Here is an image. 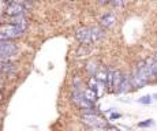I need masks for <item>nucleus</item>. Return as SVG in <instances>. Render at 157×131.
<instances>
[{
    "mask_svg": "<svg viewBox=\"0 0 157 131\" xmlns=\"http://www.w3.org/2000/svg\"><path fill=\"white\" fill-rule=\"evenodd\" d=\"M3 98H4V97H3V94H2V92H0V102L3 101Z\"/></svg>",
    "mask_w": 157,
    "mask_h": 131,
    "instance_id": "obj_24",
    "label": "nucleus"
},
{
    "mask_svg": "<svg viewBox=\"0 0 157 131\" xmlns=\"http://www.w3.org/2000/svg\"><path fill=\"white\" fill-rule=\"evenodd\" d=\"M98 68H100V64H98L96 60L89 62V63H87V66H86V71H87V74H89V75H94L96 72H97Z\"/></svg>",
    "mask_w": 157,
    "mask_h": 131,
    "instance_id": "obj_14",
    "label": "nucleus"
},
{
    "mask_svg": "<svg viewBox=\"0 0 157 131\" xmlns=\"http://www.w3.org/2000/svg\"><path fill=\"white\" fill-rule=\"evenodd\" d=\"M116 22H117V18L113 13H107L100 18V26L102 29H112L116 25Z\"/></svg>",
    "mask_w": 157,
    "mask_h": 131,
    "instance_id": "obj_8",
    "label": "nucleus"
},
{
    "mask_svg": "<svg viewBox=\"0 0 157 131\" xmlns=\"http://www.w3.org/2000/svg\"><path fill=\"white\" fill-rule=\"evenodd\" d=\"M123 77H124V74H123L120 70H113V79H112V93L116 92L117 86L120 85V82H122Z\"/></svg>",
    "mask_w": 157,
    "mask_h": 131,
    "instance_id": "obj_12",
    "label": "nucleus"
},
{
    "mask_svg": "<svg viewBox=\"0 0 157 131\" xmlns=\"http://www.w3.org/2000/svg\"><path fill=\"white\" fill-rule=\"evenodd\" d=\"M130 79H131V85H132V89L138 90V89H142L146 85H149V82L146 81L144 77H141L140 72L135 70V67L132 68V72L130 74Z\"/></svg>",
    "mask_w": 157,
    "mask_h": 131,
    "instance_id": "obj_7",
    "label": "nucleus"
},
{
    "mask_svg": "<svg viewBox=\"0 0 157 131\" xmlns=\"http://www.w3.org/2000/svg\"><path fill=\"white\" fill-rule=\"evenodd\" d=\"M107 72H108V68H105V67H101L100 66V68L97 70V72L94 74V77L97 78L98 81L105 82V81H107Z\"/></svg>",
    "mask_w": 157,
    "mask_h": 131,
    "instance_id": "obj_16",
    "label": "nucleus"
},
{
    "mask_svg": "<svg viewBox=\"0 0 157 131\" xmlns=\"http://www.w3.org/2000/svg\"><path fill=\"white\" fill-rule=\"evenodd\" d=\"M26 6L22 4V3H18V2H6L4 6V14L8 15V17H18V15H25L26 14Z\"/></svg>",
    "mask_w": 157,
    "mask_h": 131,
    "instance_id": "obj_5",
    "label": "nucleus"
},
{
    "mask_svg": "<svg viewBox=\"0 0 157 131\" xmlns=\"http://www.w3.org/2000/svg\"><path fill=\"white\" fill-rule=\"evenodd\" d=\"M72 83H74V89L82 90V79H81L79 77H75L74 81H72Z\"/></svg>",
    "mask_w": 157,
    "mask_h": 131,
    "instance_id": "obj_19",
    "label": "nucleus"
},
{
    "mask_svg": "<svg viewBox=\"0 0 157 131\" xmlns=\"http://www.w3.org/2000/svg\"><path fill=\"white\" fill-rule=\"evenodd\" d=\"M75 38L78 40V42H81L82 45H87L89 47L90 44H93L92 42V32H90V27H79V29H77V32H75Z\"/></svg>",
    "mask_w": 157,
    "mask_h": 131,
    "instance_id": "obj_6",
    "label": "nucleus"
},
{
    "mask_svg": "<svg viewBox=\"0 0 157 131\" xmlns=\"http://www.w3.org/2000/svg\"><path fill=\"white\" fill-rule=\"evenodd\" d=\"M90 32H92V42L94 44V42H98L100 40L104 38L105 33H104V29L100 26H93L90 27Z\"/></svg>",
    "mask_w": 157,
    "mask_h": 131,
    "instance_id": "obj_11",
    "label": "nucleus"
},
{
    "mask_svg": "<svg viewBox=\"0 0 157 131\" xmlns=\"http://www.w3.org/2000/svg\"><path fill=\"white\" fill-rule=\"evenodd\" d=\"M3 85H4V82H3V77H2V74H0V92H2V89H3Z\"/></svg>",
    "mask_w": 157,
    "mask_h": 131,
    "instance_id": "obj_22",
    "label": "nucleus"
},
{
    "mask_svg": "<svg viewBox=\"0 0 157 131\" xmlns=\"http://www.w3.org/2000/svg\"><path fill=\"white\" fill-rule=\"evenodd\" d=\"M11 22H13L14 25H17L21 30H22L23 33H25V30L28 29V26H29V19L25 17V15H18V17H11Z\"/></svg>",
    "mask_w": 157,
    "mask_h": 131,
    "instance_id": "obj_10",
    "label": "nucleus"
},
{
    "mask_svg": "<svg viewBox=\"0 0 157 131\" xmlns=\"http://www.w3.org/2000/svg\"><path fill=\"white\" fill-rule=\"evenodd\" d=\"M83 94H85L86 100H89L90 102H93V104H96V102H97L98 96H97V93H96L93 89H90V87H86V89H83Z\"/></svg>",
    "mask_w": 157,
    "mask_h": 131,
    "instance_id": "obj_13",
    "label": "nucleus"
},
{
    "mask_svg": "<svg viewBox=\"0 0 157 131\" xmlns=\"http://www.w3.org/2000/svg\"><path fill=\"white\" fill-rule=\"evenodd\" d=\"M23 34V32L13 22L0 25V40H15Z\"/></svg>",
    "mask_w": 157,
    "mask_h": 131,
    "instance_id": "obj_3",
    "label": "nucleus"
},
{
    "mask_svg": "<svg viewBox=\"0 0 157 131\" xmlns=\"http://www.w3.org/2000/svg\"><path fill=\"white\" fill-rule=\"evenodd\" d=\"M145 60H146V63L149 64L150 70H152V72H153V75H155V78L157 79V59L156 57H153V56H150V57H147V59H145Z\"/></svg>",
    "mask_w": 157,
    "mask_h": 131,
    "instance_id": "obj_15",
    "label": "nucleus"
},
{
    "mask_svg": "<svg viewBox=\"0 0 157 131\" xmlns=\"http://www.w3.org/2000/svg\"><path fill=\"white\" fill-rule=\"evenodd\" d=\"M70 100L71 102L74 104L77 108L79 109H92L94 108V104L93 102H90L89 100H86L85 94H83V90H79V89H74L70 96Z\"/></svg>",
    "mask_w": 157,
    "mask_h": 131,
    "instance_id": "obj_4",
    "label": "nucleus"
},
{
    "mask_svg": "<svg viewBox=\"0 0 157 131\" xmlns=\"http://www.w3.org/2000/svg\"><path fill=\"white\" fill-rule=\"evenodd\" d=\"M127 2H128V0H127Z\"/></svg>",
    "mask_w": 157,
    "mask_h": 131,
    "instance_id": "obj_25",
    "label": "nucleus"
},
{
    "mask_svg": "<svg viewBox=\"0 0 157 131\" xmlns=\"http://www.w3.org/2000/svg\"><path fill=\"white\" fill-rule=\"evenodd\" d=\"M18 52V45L13 40H0V60L13 62V57Z\"/></svg>",
    "mask_w": 157,
    "mask_h": 131,
    "instance_id": "obj_2",
    "label": "nucleus"
},
{
    "mask_svg": "<svg viewBox=\"0 0 157 131\" xmlns=\"http://www.w3.org/2000/svg\"><path fill=\"white\" fill-rule=\"evenodd\" d=\"M120 118H122V114L115 112V111H112L111 112V115H109V120H117V119H120Z\"/></svg>",
    "mask_w": 157,
    "mask_h": 131,
    "instance_id": "obj_20",
    "label": "nucleus"
},
{
    "mask_svg": "<svg viewBox=\"0 0 157 131\" xmlns=\"http://www.w3.org/2000/svg\"><path fill=\"white\" fill-rule=\"evenodd\" d=\"M81 121L92 130H104L107 126V120L97 112H83L81 115Z\"/></svg>",
    "mask_w": 157,
    "mask_h": 131,
    "instance_id": "obj_1",
    "label": "nucleus"
},
{
    "mask_svg": "<svg viewBox=\"0 0 157 131\" xmlns=\"http://www.w3.org/2000/svg\"><path fill=\"white\" fill-rule=\"evenodd\" d=\"M137 126L140 127V129H149V127L155 126V120H153V119H146V120H144V121H140Z\"/></svg>",
    "mask_w": 157,
    "mask_h": 131,
    "instance_id": "obj_18",
    "label": "nucleus"
},
{
    "mask_svg": "<svg viewBox=\"0 0 157 131\" xmlns=\"http://www.w3.org/2000/svg\"><path fill=\"white\" fill-rule=\"evenodd\" d=\"M152 97H153V100H155V101H157V93H155V94H152Z\"/></svg>",
    "mask_w": 157,
    "mask_h": 131,
    "instance_id": "obj_23",
    "label": "nucleus"
},
{
    "mask_svg": "<svg viewBox=\"0 0 157 131\" xmlns=\"http://www.w3.org/2000/svg\"><path fill=\"white\" fill-rule=\"evenodd\" d=\"M137 102H140V104H142V105H150L153 102V97L150 96V94H146V96L140 97V98L137 100Z\"/></svg>",
    "mask_w": 157,
    "mask_h": 131,
    "instance_id": "obj_17",
    "label": "nucleus"
},
{
    "mask_svg": "<svg viewBox=\"0 0 157 131\" xmlns=\"http://www.w3.org/2000/svg\"><path fill=\"white\" fill-rule=\"evenodd\" d=\"M132 89V85H131V79H130V75H124L122 79V82H120V85L117 86L116 92L117 94H126V93H130Z\"/></svg>",
    "mask_w": 157,
    "mask_h": 131,
    "instance_id": "obj_9",
    "label": "nucleus"
},
{
    "mask_svg": "<svg viewBox=\"0 0 157 131\" xmlns=\"http://www.w3.org/2000/svg\"><path fill=\"white\" fill-rule=\"evenodd\" d=\"M15 2H18V3H22V4L28 6L29 3H32V2H33V0H15Z\"/></svg>",
    "mask_w": 157,
    "mask_h": 131,
    "instance_id": "obj_21",
    "label": "nucleus"
}]
</instances>
